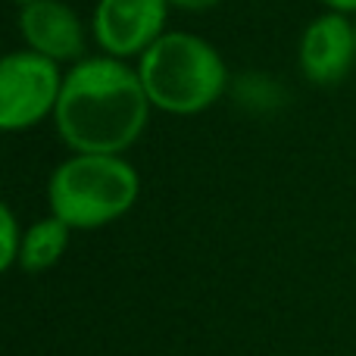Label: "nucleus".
Listing matches in <instances>:
<instances>
[{
  "mask_svg": "<svg viewBox=\"0 0 356 356\" xmlns=\"http://www.w3.org/2000/svg\"><path fill=\"white\" fill-rule=\"evenodd\" d=\"M150 110L138 69L106 54L85 56L63 75L54 129L72 154L122 156L144 135Z\"/></svg>",
  "mask_w": 356,
  "mask_h": 356,
  "instance_id": "obj_1",
  "label": "nucleus"
},
{
  "mask_svg": "<svg viewBox=\"0 0 356 356\" xmlns=\"http://www.w3.org/2000/svg\"><path fill=\"white\" fill-rule=\"evenodd\" d=\"M138 75L154 110L169 116H197L228 88V69L219 50L191 31H166L141 56Z\"/></svg>",
  "mask_w": 356,
  "mask_h": 356,
  "instance_id": "obj_2",
  "label": "nucleus"
},
{
  "mask_svg": "<svg viewBox=\"0 0 356 356\" xmlns=\"http://www.w3.org/2000/svg\"><path fill=\"white\" fill-rule=\"evenodd\" d=\"M141 194L138 169L116 154H72L54 169L47 200L69 228H100L135 207Z\"/></svg>",
  "mask_w": 356,
  "mask_h": 356,
  "instance_id": "obj_3",
  "label": "nucleus"
},
{
  "mask_svg": "<svg viewBox=\"0 0 356 356\" xmlns=\"http://www.w3.org/2000/svg\"><path fill=\"white\" fill-rule=\"evenodd\" d=\"M60 63L35 54V50H13L0 56V131L16 135L54 119L56 100L63 88Z\"/></svg>",
  "mask_w": 356,
  "mask_h": 356,
  "instance_id": "obj_4",
  "label": "nucleus"
},
{
  "mask_svg": "<svg viewBox=\"0 0 356 356\" xmlns=\"http://www.w3.org/2000/svg\"><path fill=\"white\" fill-rule=\"evenodd\" d=\"M169 0H97L91 31L106 56H141L160 35H166Z\"/></svg>",
  "mask_w": 356,
  "mask_h": 356,
  "instance_id": "obj_5",
  "label": "nucleus"
},
{
  "mask_svg": "<svg viewBox=\"0 0 356 356\" xmlns=\"http://www.w3.org/2000/svg\"><path fill=\"white\" fill-rule=\"evenodd\" d=\"M356 63V22L344 13H319L309 19L297 44V66L313 85H338Z\"/></svg>",
  "mask_w": 356,
  "mask_h": 356,
  "instance_id": "obj_6",
  "label": "nucleus"
},
{
  "mask_svg": "<svg viewBox=\"0 0 356 356\" xmlns=\"http://www.w3.org/2000/svg\"><path fill=\"white\" fill-rule=\"evenodd\" d=\"M16 25L25 50H35L60 66L85 60V22L63 0H35L29 6H19Z\"/></svg>",
  "mask_w": 356,
  "mask_h": 356,
  "instance_id": "obj_7",
  "label": "nucleus"
},
{
  "mask_svg": "<svg viewBox=\"0 0 356 356\" xmlns=\"http://www.w3.org/2000/svg\"><path fill=\"white\" fill-rule=\"evenodd\" d=\"M69 232H72V228L63 219H56V216H47V219L35 222V225L22 234V247H19V263H22V269L44 272V269H50V266H56V259L66 253Z\"/></svg>",
  "mask_w": 356,
  "mask_h": 356,
  "instance_id": "obj_8",
  "label": "nucleus"
},
{
  "mask_svg": "<svg viewBox=\"0 0 356 356\" xmlns=\"http://www.w3.org/2000/svg\"><path fill=\"white\" fill-rule=\"evenodd\" d=\"M19 247H22V238H19L16 216L0 200V272H6L19 259Z\"/></svg>",
  "mask_w": 356,
  "mask_h": 356,
  "instance_id": "obj_9",
  "label": "nucleus"
},
{
  "mask_svg": "<svg viewBox=\"0 0 356 356\" xmlns=\"http://www.w3.org/2000/svg\"><path fill=\"white\" fill-rule=\"evenodd\" d=\"M222 0H169V6H178V10H188V13H203V10H213L219 6Z\"/></svg>",
  "mask_w": 356,
  "mask_h": 356,
  "instance_id": "obj_10",
  "label": "nucleus"
},
{
  "mask_svg": "<svg viewBox=\"0 0 356 356\" xmlns=\"http://www.w3.org/2000/svg\"><path fill=\"white\" fill-rule=\"evenodd\" d=\"M322 6L332 13H344V16L356 19V0H322Z\"/></svg>",
  "mask_w": 356,
  "mask_h": 356,
  "instance_id": "obj_11",
  "label": "nucleus"
},
{
  "mask_svg": "<svg viewBox=\"0 0 356 356\" xmlns=\"http://www.w3.org/2000/svg\"><path fill=\"white\" fill-rule=\"evenodd\" d=\"M10 3H16V6H29V3H35V0H10Z\"/></svg>",
  "mask_w": 356,
  "mask_h": 356,
  "instance_id": "obj_12",
  "label": "nucleus"
},
{
  "mask_svg": "<svg viewBox=\"0 0 356 356\" xmlns=\"http://www.w3.org/2000/svg\"><path fill=\"white\" fill-rule=\"evenodd\" d=\"M353 22H356V19H353Z\"/></svg>",
  "mask_w": 356,
  "mask_h": 356,
  "instance_id": "obj_13",
  "label": "nucleus"
}]
</instances>
